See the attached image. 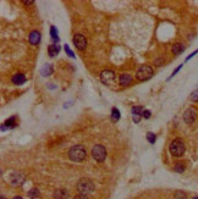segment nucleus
<instances>
[{
    "label": "nucleus",
    "instance_id": "2",
    "mask_svg": "<svg viewBox=\"0 0 198 199\" xmlns=\"http://www.w3.org/2000/svg\"><path fill=\"white\" fill-rule=\"evenodd\" d=\"M87 151L82 145H74L69 149V158L75 163H81L86 159Z\"/></svg>",
    "mask_w": 198,
    "mask_h": 199
},
{
    "label": "nucleus",
    "instance_id": "23",
    "mask_svg": "<svg viewBox=\"0 0 198 199\" xmlns=\"http://www.w3.org/2000/svg\"><path fill=\"white\" fill-rule=\"evenodd\" d=\"M175 199H187V194L182 191H178L175 193Z\"/></svg>",
    "mask_w": 198,
    "mask_h": 199
},
{
    "label": "nucleus",
    "instance_id": "33",
    "mask_svg": "<svg viewBox=\"0 0 198 199\" xmlns=\"http://www.w3.org/2000/svg\"><path fill=\"white\" fill-rule=\"evenodd\" d=\"M192 199H198V195H196V197H193Z\"/></svg>",
    "mask_w": 198,
    "mask_h": 199
},
{
    "label": "nucleus",
    "instance_id": "16",
    "mask_svg": "<svg viewBox=\"0 0 198 199\" xmlns=\"http://www.w3.org/2000/svg\"><path fill=\"white\" fill-rule=\"evenodd\" d=\"M16 126H17V123H16V119L12 116V117L8 119V120L4 122V125H3L2 129H3V131H4L5 128H6V129H10V128H15Z\"/></svg>",
    "mask_w": 198,
    "mask_h": 199
},
{
    "label": "nucleus",
    "instance_id": "29",
    "mask_svg": "<svg viewBox=\"0 0 198 199\" xmlns=\"http://www.w3.org/2000/svg\"><path fill=\"white\" fill-rule=\"evenodd\" d=\"M142 116H143L144 119H149V117H150V111H149V110H143Z\"/></svg>",
    "mask_w": 198,
    "mask_h": 199
},
{
    "label": "nucleus",
    "instance_id": "1",
    "mask_svg": "<svg viewBox=\"0 0 198 199\" xmlns=\"http://www.w3.org/2000/svg\"><path fill=\"white\" fill-rule=\"evenodd\" d=\"M169 151H170V154L172 157L181 158L186 151V145H185L184 141L181 138H175L169 145Z\"/></svg>",
    "mask_w": 198,
    "mask_h": 199
},
{
    "label": "nucleus",
    "instance_id": "4",
    "mask_svg": "<svg viewBox=\"0 0 198 199\" xmlns=\"http://www.w3.org/2000/svg\"><path fill=\"white\" fill-rule=\"evenodd\" d=\"M153 76V69L148 65H143L137 70L136 77L138 81H147Z\"/></svg>",
    "mask_w": 198,
    "mask_h": 199
},
{
    "label": "nucleus",
    "instance_id": "3",
    "mask_svg": "<svg viewBox=\"0 0 198 199\" xmlns=\"http://www.w3.org/2000/svg\"><path fill=\"white\" fill-rule=\"evenodd\" d=\"M94 188H96V187H94L93 181L90 180V179H87V177L81 179V180L78 181V183H77V191H78L80 194H82V195H88V194L93 193V192H94Z\"/></svg>",
    "mask_w": 198,
    "mask_h": 199
},
{
    "label": "nucleus",
    "instance_id": "8",
    "mask_svg": "<svg viewBox=\"0 0 198 199\" xmlns=\"http://www.w3.org/2000/svg\"><path fill=\"white\" fill-rule=\"evenodd\" d=\"M72 42H74L75 47H76L78 50H83V49H86V47H87V39H86L84 36H82V34H76V36L74 37Z\"/></svg>",
    "mask_w": 198,
    "mask_h": 199
},
{
    "label": "nucleus",
    "instance_id": "10",
    "mask_svg": "<svg viewBox=\"0 0 198 199\" xmlns=\"http://www.w3.org/2000/svg\"><path fill=\"white\" fill-rule=\"evenodd\" d=\"M11 82L16 86H21L26 82V77L24 73H15L12 77H11Z\"/></svg>",
    "mask_w": 198,
    "mask_h": 199
},
{
    "label": "nucleus",
    "instance_id": "12",
    "mask_svg": "<svg viewBox=\"0 0 198 199\" xmlns=\"http://www.w3.org/2000/svg\"><path fill=\"white\" fill-rule=\"evenodd\" d=\"M185 49H186V47H185V44H182V43H175L174 45H172V54L174 55H180V54H182L184 51H185Z\"/></svg>",
    "mask_w": 198,
    "mask_h": 199
},
{
    "label": "nucleus",
    "instance_id": "32",
    "mask_svg": "<svg viewBox=\"0 0 198 199\" xmlns=\"http://www.w3.org/2000/svg\"><path fill=\"white\" fill-rule=\"evenodd\" d=\"M14 199H24V198H22V197H18V195H17V197H14Z\"/></svg>",
    "mask_w": 198,
    "mask_h": 199
},
{
    "label": "nucleus",
    "instance_id": "19",
    "mask_svg": "<svg viewBox=\"0 0 198 199\" xmlns=\"http://www.w3.org/2000/svg\"><path fill=\"white\" fill-rule=\"evenodd\" d=\"M119 119H120V111L116 107H113V110H112V120L114 122H116V121H119Z\"/></svg>",
    "mask_w": 198,
    "mask_h": 199
},
{
    "label": "nucleus",
    "instance_id": "18",
    "mask_svg": "<svg viewBox=\"0 0 198 199\" xmlns=\"http://www.w3.org/2000/svg\"><path fill=\"white\" fill-rule=\"evenodd\" d=\"M59 51H60V47L58 45V44H52V45L48 47V54H49V56H52V58L55 56V55H58Z\"/></svg>",
    "mask_w": 198,
    "mask_h": 199
},
{
    "label": "nucleus",
    "instance_id": "30",
    "mask_svg": "<svg viewBox=\"0 0 198 199\" xmlns=\"http://www.w3.org/2000/svg\"><path fill=\"white\" fill-rule=\"evenodd\" d=\"M74 199H88V197H87V195H82V194H78V195H76Z\"/></svg>",
    "mask_w": 198,
    "mask_h": 199
},
{
    "label": "nucleus",
    "instance_id": "24",
    "mask_svg": "<svg viewBox=\"0 0 198 199\" xmlns=\"http://www.w3.org/2000/svg\"><path fill=\"white\" fill-rule=\"evenodd\" d=\"M147 139H148V142L150 144H153L154 142H156L157 137H156V135H154V133H152V132H148V133H147Z\"/></svg>",
    "mask_w": 198,
    "mask_h": 199
},
{
    "label": "nucleus",
    "instance_id": "21",
    "mask_svg": "<svg viewBox=\"0 0 198 199\" xmlns=\"http://www.w3.org/2000/svg\"><path fill=\"white\" fill-rule=\"evenodd\" d=\"M28 197L32 198V199L38 198V197H39V191H38L37 188H32V189H30V192H28Z\"/></svg>",
    "mask_w": 198,
    "mask_h": 199
},
{
    "label": "nucleus",
    "instance_id": "11",
    "mask_svg": "<svg viewBox=\"0 0 198 199\" xmlns=\"http://www.w3.org/2000/svg\"><path fill=\"white\" fill-rule=\"evenodd\" d=\"M30 43L33 45H38L40 43V33L38 31H32L30 33Z\"/></svg>",
    "mask_w": 198,
    "mask_h": 199
},
{
    "label": "nucleus",
    "instance_id": "28",
    "mask_svg": "<svg viewBox=\"0 0 198 199\" xmlns=\"http://www.w3.org/2000/svg\"><path fill=\"white\" fill-rule=\"evenodd\" d=\"M196 54H198V49H197V50H194L193 53H191V54H190V55H188V56L186 58V60H185V62H187V61H190V60H191V59H192V58H193V56H194Z\"/></svg>",
    "mask_w": 198,
    "mask_h": 199
},
{
    "label": "nucleus",
    "instance_id": "14",
    "mask_svg": "<svg viewBox=\"0 0 198 199\" xmlns=\"http://www.w3.org/2000/svg\"><path fill=\"white\" fill-rule=\"evenodd\" d=\"M68 197H69V193L66 189H56L53 194L54 199H68Z\"/></svg>",
    "mask_w": 198,
    "mask_h": 199
},
{
    "label": "nucleus",
    "instance_id": "34",
    "mask_svg": "<svg viewBox=\"0 0 198 199\" xmlns=\"http://www.w3.org/2000/svg\"><path fill=\"white\" fill-rule=\"evenodd\" d=\"M2 199H5V197H4V195H3V194H2Z\"/></svg>",
    "mask_w": 198,
    "mask_h": 199
},
{
    "label": "nucleus",
    "instance_id": "7",
    "mask_svg": "<svg viewBox=\"0 0 198 199\" xmlns=\"http://www.w3.org/2000/svg\"><path fill=\"white\" fill-rule=\"evenodd\" d=\"M196 119H197V111H196V109L188 107L186 111H185V114H184V121H185L186 123L191 125V123L194 122Z\"/></svg>",
    "mask_w": 198,
    "mask_h": 199
},
{
    "label": "nucleus",
    "instance_id": "27",
    "mask_svg": "<svg viewBox=\"0 0 198 199\" xmlns=\"http://www.w3.org/2000/svg\"><path fill=\"white\" fill-rule=\"evenodd\" d=\"M65 51L68 53V55H69L70 58H75V54L72 53V50L70 49V47L68 45V44H65Z\"/></svg>",
    "mask_w": 198,
    "mask_h": 199
},
{
    "label": "nucleus",
    "instance_id": "15",
    "mask_svg": "<svg viewBox=\"0 0 198 199\" xmlns=\"http://www.w3.org/2000/svg\"><path fill=\"white\" fill-rule=\"evenodd\" d=\"M40 73L43 77H48L53 73V66L50 64H46V65H43V67L40 69Z\"/></svg>",
    "mask_w": 198,
    "mask_h": 199
},
{
    "label": "nucleus",
    "instance_id": "31",
    "mask_svg": "<svg viewBox=\"0 0 198 199\" xmlns=\"http://www.w3.org/2000/svg\"><path fill=\"white\" fill-rule=\"evenodd\" d=\"M25 4H26V5H32L33 2H25Z\"/></svg>",
    "mask_w": 198,
    "mask_h": 199
},
{
    "label": "nucleus",
    "instance_id": "17",
    "mask_svg": "<svg viewBox=\"0 0 198 199\" xmlns=\"http://www.w3.org/2000/svg\"><path fill=\"white\" fill-rule=\"evenodd\" d=\"M120 84L121 86H124V87H126V86H128V84H131V82H132V77L128 75V73H122L121 76H120Z\"/></svg>",
    "mask_w": 198,
    "mask_h": 199
},
{
    "label": "nucleus",
    "instance_id": "20",
    "mask_svg": "<svg viewBox=\"0 0 198 199\" xmlns=\"http://www.w3.org/2000/svg\"><path fill=\"white\" fill-rule=\"evenodd\" d=\"M174 170H175V172H178V173H182L186 170V166L182 163H178V164L174 166Z\"/></svg>",
    "mask_w": 198,
    "mask_h": 199
},
{
    "label": "nucleus",
    "instance_id": "6",
    "mask_svg": "<svg viewBox=\"0 0 198 199\" xmlns=\"http://www.w3.org/2000/svg\"><path fill=\"white\" fill-rule=\"evenodd\" d=\"M115 72L113 71H110V70H104L102 73H100V81L106 84V86H113L115 84Z\"/></svg>",
    "mask_w": 198,
    "mask_h": 199
},
{
    "label": "nucleus",
    "instance_id": "26",
    "mask_svg": "<svg viewBox=\"0 0 198 199\" xmlns=\"http://www.w3.org/2000/svg\"><path fill=\"white\" fill-rule=\"evenodd\" d=\"M182 66H184V64H181V65H179V67H176V69H175V70L172 71V73H171V76H170L169 78H168V81H170V79H171V78H172V77H174V76H175L176 73H178V72H179V71H180V70L182 69Z\"/></svg>",
    "mask_w": 198,
    "mask_h": 199
},
{
    "label": "nucleus",
    "instance_id": "25",
    "mask_svg": "<svg viewBox=\"0 0 198 199\" xmlns=\"http://www.w3.org/2000/svg\"><path fill=\"white\" fill-rule=\"evenodd\" d=\"M191 100L192 101H198V88H196V89L191 93Z\"/></svg>",
    "mask_w": 198,
    "mask_h": 199
},
{
    "label": "nucleus",
    "instance_id": "5",
    "mask_svg": "<svg viewBox=\"0 0 198 199\" xmlns=\"http://www.w3.org/2000/svg\"><path fill=\"white\" fill-rule=\"evenodd\" d=\"M92 155H93L94 160H97L98 163H103L105 160V158H106V149L103 145L97 144L92 149Z\"/></svg>",
    "mask_w": 198,
    "mask_h": 199
},
{
    "label": "nucleus",
    "instance_id": "22",
    "mask_svg": "<svg viewBox=\"0 0 198 199\" xmlns=\"http://www.w3.org/2000/svg\"><path fill=\"white\" fill-rule=\"evenodd\" d=\"M50 34H52V38L58 43L59 42V37H58V30L54 27V26H52L50 27Z\"/></svg>",
    "mask_w": 198,
    "mask_h": 199
},
{
    "label": "nucleus",
    "instance_id": "13",
    "mask_svg": "<svg viewBox=\"0 0 198 199\" xmlns=\"http://www.w3.org/2000/svg\"><path fill=\"white\" fill-rule=\"evenodd\" d=\"M131 113H132V115H134L135 122H138L140 116H142V114H143V109H142V106H135V107H132Z\"/></svg>",
    "mask_w": 198,
    "mask_h": 199
},
{
    "label": "nucleus",
    "instance_id": "9",
    "mask_svg": "<svg viewBox=\"0 0 198 199\" xmlns=\"http://www.w3.org/2000/svg\"><path fill=\"white\" fill-rule=\"evenodd\" d=\"M10 181H11L12 186H20V185L24 183V181H25V175L22 172H16V173H14L11 176Z\"/></svg>",
    "mask_w": 198,
    "mask_h": 199
}]
</instances>
